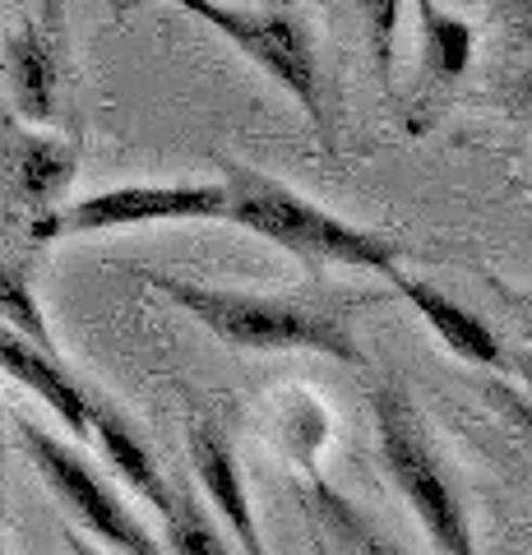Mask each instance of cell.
Segmentation results:
<instances>
[{
    "label": "cell",
    "instance_id": "10",
    "mask_svg": "<svg viewBox=\"0 0 532 555\" xmlns=\"http://www.w3.org/2000/svg\"><path fill=\"white\" fill-rule=\"evenodd\" d=\"M0 371L10 379H20L28 393H38L75 440H89V385H79L61 366L56 352H42L38 343H28L24 334L0 324Z\"/></svg>",
    "mask_w": 532,
    "mask_h": 555
},
{
    "label": "cell",
    "instance_id": "7",
    "mask_svg": "<svg viewBox=\"0 0 532 555\" xmlns=\"http://www.w3.org/2000/svg\"><path fill=\"white\" fill-rule=\"evenodd\" d=\"M213 222L228 218V185H116L98 190L89 199L65 204L51 222V241L61 236H93L134 222Z\"/></svg>",
    "mask_w": 532,
    "mask_h": 555
},
{
    "label": "cell",
    "instance_id": "21",
    "mask_svg": "<svg viewBox=\"0 0 532 555\" xmlns=\"http://www.w3.org/2000/svg\"><path fill=\"white\" fill-rule=\"evenodd\" d=\"M0 555H5V542H0Z\"/></svg>",
    "mask_w": 532,
    "mask_h": 555
},
{
    "label": "cell",
    "instance_id": "8",
    "mask_svg": "<svg viewBox=\"0 0 532 555\" xmlns=\"http://www.w3.org/2000/svg\"><path fill=\"white\" fill-rule=\"evenodd\" d=\"M5 93H10V116L24 126L47 130L61 116V93H65V10L61 5H38L14 20L5 33Z\"/></svg>",
    "mask_w": 532,
    "mask_h": 555
},
{
    "label": "cell",
    "instance_id": "3",
    "mask_svg": "<svg viewBox=\"0 0 532 555\" xmlns=\"http://www.w3.org/2000/svg\"><path fill=\"white\" fill-rule=\"evenodd\" d=\"M371 416L385 473L399 481V491L407 495L412 514L421 518V528L440 546V555H482L450 463H444L440 444L426 430L421 408L412 403V393L399 379H385V385L371 389Z\"/></svg>",
    "mask_w": 532,
    "mask_h": 555
},
{
    "label": "cell",
    "instance_id": "15",
    "mask_svg": "<svg viewBox=\"0 0 532 555\" xmlns=\"http://www.w3.org/2000/svg\"><path fill=\"white\" fill-rule=\"evenodd\" d=\"M0 324L14 328V334H24L28 343H38L42 352H56V338H51L42 306H38V297H33L28 273L14 264L5 250H0Z\"/></svg>",
    "mask_w": 532,
    "mask_h": 555
},
{
    "label": "cell",
    "instance_id": "12",
    "mask_svg": "<svg viewBox=\"0 0 532 555\" xmlns=\"http://www.w3.org/2000/svg\"><path fill=\"white\" fill-rule=\"evenodd\" d=\"M301 505L334 555H403L362 509H356V500L342 495L338 486L329 477H320L311 463L301 467Z\"/></svg>",
    "mask_w": 532,
    "mask_h": 555
},
{
    "label": "cell",
    "instance_id": "9",
    "mask_svg": "<svg viewBox=\"0 0 532 555\" xmlns=\"http://www.w3.org/2000/svg\"><path fill=\"white\" fill-rule=\"evenodd\" d=\"M185 444H191V473L199 481L204 500L218 509L222 528L236 537L242 555H269L264 532H260V524H255V514H250L242 463H236V449L228 440V430H222L213 416H204V422L191 426V440H185Z\"/></svg>",
    "mask_w": 532,
    "mask_h": 555
},
{
    "label": "cell",
    "instance_id": "13",
    "mask_svg": "<svg viewBox=\"0 0 532 555\" xmlns=\"http://www.w3.org/2000/svg\"><path fill=\"white\" fill-rule=\"evenodd\" d=\"M89 436H98L102 454H107V463L126 477L130 491H140L158 514L171 509V486H167V477H163V467L153 463V454L144 449V440L134 436V426L126 422V412L112 408L107 398L93 393V389H89Z\"/></svg>",
    "mask_w": 532,
    "mask_h": 555
},
{
    "label": "cell",
    "instance_id": "17",
    "mask_svg": "<svg viewBox=\"0 0 532 555\" xmlns=\"http://www.w3.org/2000/svg\"><path fill=\"white\" fill-rule=\"evenodd\" d=\"M65 546H70V555H102L93 542H83L79 532H65Z\"/></svg>",
    "mask_w": 532,
    "mask_h": 555
},
{
    "label": "cell",
    "instance_id": "11",
    "mask_svg": "<svg viewBox=\"0 0 532 555\" xmlns=\"http://www.w3.org/2000/svg\"><path fill=\"white\" fill-rule=\"evenodd\" d=\"M389 283L399 287L403 297H407V306L417 310V315L444 338V347H450L454 357L472 361V366H486V371H495V375H509V371H514V361H509V352L501 347V338H495L491 328L472 315V310H463L458 301L444 297L440 287L421 283V278H412V273H403V269L393 273Z\"/></svg>",
    "mask_w": 532,
    "mask_h": 555
},
{
    "label": "cell",
    "instance_id": "18",
    "mask_svg": "<svg viewBox=\"0 0 532 555\" xmlns=\"http://www.w3.org/2000/svg\"><path fill=\"white\" fill-rule=\"evenodd\" d=\"M0 518H5V426H0Z\"/></svg>",
    "mask_w": 532,
    "mask_h": 555
},
{
    "label": "cell",
    "instance_id": "5",
    "mask_svg": "<svg viewBox=\"0 0 532 555\" xmlns=\"http://www.w3.org/2000/svg\"><path fill=\"white\" fill-rule=\"evenodd\" d=\"M191 14L209 20L242 56H250L273 83H283L297 98V107L315 120L324 144H329V102H324L315 33L297 10H283V5L236 10V5H218V0H191Z\"/></svg>",
    "mask_w": 532,
    "mask_h": 555
},
{
    "label": "cell",
    "instance_id": "6",
    "mask_svg": "<svg viewBox=\"0 0 532 555\" xmlns=\"http://www.w3.org/2000/svg\"><path fill=\"white\" fill-rule=\"evenodd\" d=\"M14 430H20L28 463L38 467V477L51 486L61 509L75 514L79 528H89L98 542L116 546L121 555H167L163 537H153L144 518H134V509L93 473L89 459H83L75 444H65L56 430H47L42 422H33V416H14Z\"/></svg>",
    "mask_w": 532,
    "mask_h": 555
},
{
    "label": "cell",
    "instance_id": "20",
    "mask_svg": "<svg viewBox=\"0 0 532 555\" xmlns=\"http://www.w3.org/2000/svg\"><path fill=\"white\" fill-rule=\"evenodd\" d=\"M523 416H528V422H532V408H523Z\"/></svg>",
    "mask_w": 532,
    "mask_h": 555
},
{
    "label": "cell",
    "instance_id": "14",
    "mask_svg": "<svg viewBox=\"0 0 532 555\" xmlns=\"http://www.w3.org/2000/svg\"><path fill=\"white\" fill-rule=\"evenodd\" d=\"M163 546L167 555H236L222 528L204 514L191 486H171V509L163 514Z\"/></svg>",
    "mask_w": 532,
    "mask_h": 555
},
{
    "label": "cell",
    "instance_id": "4",
    "mask_svg": "<svg viewBox=\"0 0 532 555\" xmlns=\"http://www.w3.org/2000/svg\"><path fill=\"white\" fill-rule=\"evenodd\" d=\"M79 171V144L51 130H33L0 107V228L28 246H51V222L65 208Z\"/></svg>",
    "mask_w": 532,
    "mask_h": 555
},
{
    "label": "cell",
    "instance_id": "2",
    "mask_svg": "<svg viewBox=\"0 0 532 555\" xmlns=\"http://www.w3.org/2000/svg\"><path fill=\"white\" fill-rule=\"evenodd\" d=\"M222 185H228V222L273 241V246L315 259V264H352L380 278L399 273V246L393 241L334 218L329 208H320L315 199L297 195L291 185L264 177V171L232 163Z\"/></svg>",
    "mask_w": 532,
    "mask_h": 555
},
{
    "label": "cell",
    "instance_id": "1",
    "mask_svg": "<svg viewBox=\"0 0 532 555\" xmlns=\"http://www.w3.org/2000/svg\"><path fill=\"white\" fill-rule=\"evenodd\" d=\"M140 278L163 292L171 306H181L191 320H199L209 334H218L228 347L246 352H320L342 366H366L362 343L348 328V320L311 301H283V297H250V292L191 283L177 273L140 269Z\"/></svg>",
    "mask_w": 532,
    "mask_h": 555
},
{
    "label": "cell",
    "instance_id": "19",
    "mask_svg": "<svg viewBox=\"0 0 532 555\" xmlns=\"http://www.w3.org/2000/svg\"><path fill=\"white\" fill-rule=\"evenodd\" d=\"M311 555H334V551H329V542L320 537V528H315V524H311Z\"/></svg>",
    "mask_w": 532,
    "mask_h": 555
},
{
    "label": "cell",
    "instance_id": "16",
    "mask_svg": "<svg viewBox=\"0 0 532 555\" xmlns=\"http://www.w3.org/2000/svg\"><path fill=\"white\" fill-rule=\"evenodd\" d=\"M421 24H426V42L440 56V69L444 75H458L463 65H468V51H472V33L463 28L458 20H450L444 10L436 5H421Z\"/></svg>",
    "mask_w": 532,
    "mask_h": 555
}]
</instances>
